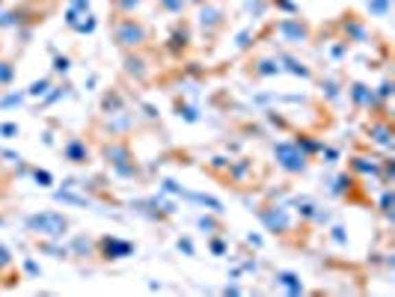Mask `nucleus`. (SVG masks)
I'll return each mask as SVG.
<instances>
[{"instance_id":"f257e3e1","label":"nucleus","mask_w":395,"mask_h":297,"mask_svg":"<svg viewBox=\"0 0 395 297\" xmlns=\"http://www.w3.org/2000/svg\"><path fill=\"white\" fill-rule=\"evenodd\" d=\"M110 33H113V42H116V48H119V51L143 48V45L152 39L149 24L143 21V18H137L134 12H113Z\"/></svg>"},{"instance_id":"f03ea898","label":"nucleus","mask_w":395,"mask_h":297,"mask_svg":"<svg viewBox=\"0 0 395 297\" xmlns=\"http://www.w3.org/2000/svg\"><path fill=\"white\" fill-rule=\"evenodd\" d=\"M27 232H33V235H42V238H51L57 241L69 232V217H62L60 211H39V214H30V217L24 220Z\"/></svg>"},{"instance_id":"7ed1b4c3","label":"nucleus","mask_w":395,"mask_h":297,"mask_svg":"<svg viewBox=\"0 0 395 297\" xmlns=\"http://www.w3.org/2000/svg\"><path fill=\"white\" fill-rule=\"evenodd\" d=\"M274 158H276V164H280L285 173H291V176L307 173V167H309V155L303 152V146H298V143H276Z\"/></svg>"},{"instance_id":"20e7f679","label":"nucleus","mask_w":395,"mask_h":297,"mask_svg":"<svg viewBox=\"0 0 395 297\" xmlns=\"http://www.w3.org/2000/svg\"><path fill=\"white\" fill-rule=\"evenodd\" d=\"M256 214L265 223V229L274 232V235H285L289 232V214H285L283 205H259Z\"/></svg>"},{"instance_id":"39448f33","label":"nucleus","mask_w":395,"mask_h":297,"mask_svg":"<svg viewBox=\"0 0 395 297\" xmlns=\"http://www.w3.org/2000/svg\"><path fill=\"white\" fill-rule=\"evenodd\" d=\"M134 253V244L131 241H122V238H116V235H107L101 238L95 244V256H101L107 259V262H116V259H128Z\"/></svg>"},{"instance_id":"423d86ee","label":"nucleus","mask_w":395,"mask_h":297,"mask_svg":"<svg viewBox=\"0 0 395 297\" xmlns=\"http://www.w3.org/2000/svg\"><path fill=\"white\" fill-rule=\"evenodd\" d=\"M276 33L283 36V42H289V45H300V42H307L309 39V33H312V27L303 21V18H283V21H276Z\"/></svg>"},{"instance_id":"0eeeda50","label":"nucleus","mask_w":395,"mask_h":297,"mask_svg":"<svg viewBox=\"0 0 395 297\" xmlns=\"http://www.w3.org/2000/svg\"><path fill=\"white\" fill-rule=\"evenodd\" d=\"M200 15H202L200 18V27H202V30H208L211 36L220 33L223 27H226V12H223L220 6H211L208 0H202V3H200Z\"/></svg>"},{"instance_id":"6e6552de","label":"nucleus","mask_w":395,"mask_h":297,"mask_svg":"<svg viewBox=\"0 0 395 297\" xmlns=\"http://www.w3.org/2000/svg\"><path fill=\"white\" fill-rule=\"evenodd\" d=\"M125 54V71L137 80V84H146L149 75H152V69H149V60L140 54V48H134V51H122Z\"/></svg>"},{"instance_id":"1a4fd4ad","label":"nucleus","mask_w":395,"mask_h":297,"mask_svg":"<svg viewBox=\"0 0 395 297\" xmlns=\"http://www.w3.org/2000/svg\"><path fill=\"white\" fill-rule=\"evenodd\" d=\"M62 158H66L69 164H80V167H84V164L93 161V152H89L84 137H71L66 146H62Z\"/></svg>"},{"instance_id":"9d476101","label":"nucleus","mask_w":395,"mask_h":297,"mask_svg":"<svg viewBox=\"0 0 395 297\" xmlns=\"http://www.w3.org/2000/svg\"><path fill=\"white\" fill-rule=\"evenodd\" d=\"M369 140L383 149H392V125L387 116H381V119H374V125H369Z\"/></svg>"},{"instance_id":"9b49d317","label":"nucleus","mask_w":395,"mask_h":297,"mask_svg":"<svg viewBox=\"0 0 395 297\" xmlns=\"http://www.w3.org/2000/svg\"><path fill=\"white\" fill-rule=\"evenodd\" d=\"M18 69H15V60H0V89L9 86L15 80Z\"/></svg>"},{"instance_id":"f8f14e48","label":"nucleus","mask_w":395,"mask_h":297,"mask_svg":"<svg viewBox=\"0 0 395 297\" xmlns=\"http://www.w3.org/2000/svg\"><path fill=\"white\" fill-rule=\"evenodd\" d=\"M155 3L164 9L167 15H182L184 9H187V0H155Z\"/></svg>"},{"instance_id":"ddd939ff","label":"nucleus","mask_w":395,"mask_h":297,"mask_svg":"<svg viewBox=\"0 0 395 297\" xmlns=\"http://www.w3.org/2000/svg\"><path fill=\"white\" fill-rule=\"evenodd\" d=\"M276 283H280V285H285V289H289L291 294L303 292V285L298 283V276H294V274H280V276H276Z\"/></svg>"},{"instance_id":"4468645a","label":"nucleus","mask_w":395,"mask_h":297,"mask_svg":"<svg viewBox=\"0 0 395 297\" xmlns=\"http://www.w3.org/2000/svg\"><path fill=\"white\" fill-rule=\"evenodd\" d=\"M137 6H140V0H110L113 12H134Z\"/></svg>"},{"instance_id":"2eb2a0df","label":"nucleus","mask_w":395,"mask_h":297,"mask_svg":"<svg viewBox=\"0 0 395 297\" xmlns=\"http://www.w3.org/2000/svg\"><path fill=\"white\" fill-rule=\"evenodd\" d=\"M48 86H51V78H42V80H36V84L27 89V95H45V93H48Z\"/></svg>"},{"instance_id":"dca6fc26","label":"nucleus","mask_w":395,"mask_h":297,"mask_svg":"<svg viewBox=\"0 0 395 297\" xmlns=\"http://www.w3.org/2000/svg\"><path fill=\"white\" fill-rule=\"evenodd\" d=\"M387 9H390V0H369L372 15H387Z\"/></svg>"},{"instance_id":"f3484780","label":"nucleus","mask_w":395,"mask_h":297,"mask_svg":"<svg viewBox=\"0 0 395 297\" xmlns=\"http://www.w3.org/2000/svg\"><path fill=\"white\" fill-rule=\"evenodd\" d=\"M12 268V256H9V250L0 244V271H9Z\"/></svg>"},{"instance_id":"a211bd4d","label":"nucleus","mask_w":395,"mask_h":297,"mask_svg":"<svg viewBox=\"0 0 395 297\" xmlns=\"http://www.w3.org/2000/svg\"><path fill=\"white\" fill-rule=\"evenodd\" d=\"M18 131H21V128H18L15 122H3V125H0V134H3V137H18Z\"/></svg>"},{"instance_id":"6ab92c4d","label":"nucleus","mask_w":395,"mask_h":297,"mask_svg":"<svg viewBox=\"0 0 395 297\" xmlns=\"http://www.w3.org/2000/svg\"><path fill=\"white\" fill-rule=\"evenodd\" d=\"M200 229H223V223H217V220H211V217H200Z\"/></svg>"},{"instance_id":"aec40b11","label":"nucleus","mask_w":395,"mask_h":297,"mask_svg":"<svg viewBox=\"0 0 395 297\" xmlns=\"http://www.w3.org/2000/svg\"><path fill=\"white\" fill-rule=\"evenodd\" d=\"M33 178H36V182H42V187H48V185L53 182V178H51V173H45V169H36V173H33Z\"/></svg>"},{"instance_id":"412c9836","label":"nucleus","mask_w":395,"mask_h":297,"mask_svg":"<svg viewBox=\"0 0 395 297\" xmlns=\"http://www.w3.org/2000/svg\"><path fill=\"white\" fill-rule=\"evenodd\" d=\"M24 102V93H18V95H6L3 102H0V107H12V104H21Z\"/></svg>"},{"instance_id":"4be33fe9","label":"nucleus","mask_w":395,"mask_h":297,"mask_svg":"<svg viewBox=\"0 0 395 297\" xmlns=\"http://www.w3.org/2000/svg\"><path fill=\"white\" fill-rule=\"evenodd\" d=\"M53 71H69V57H57V66H53Z\"/></svg>"},{"instance_id":"5701e85b","label":"nucleus","mask_w":395,"mask_h":297,"mask_svg":"<svg viewBox=\"0 0 395 297\" xmlns=\"http://www.w3.org/2000/svg\"><path fill=\"white\" fill-rule=\"evenodd\" d=\"M208 247H211V253H223V250H226V244H223V241H217V238H214Z\"/></svg>"},{"instance_id":"b1692460","label":"nucleus","mask_w":395,"mask_h":297,"mask_svg":"<svg viewBox=\"0 0 395 297\" xmlns=\"http://www.w3.org/2000/svg\"><path fill=\"white\" fill-rule=\"evenodd\" d=\"M187 3H202V0H187Z\"/></svg>"}]
</instances>
